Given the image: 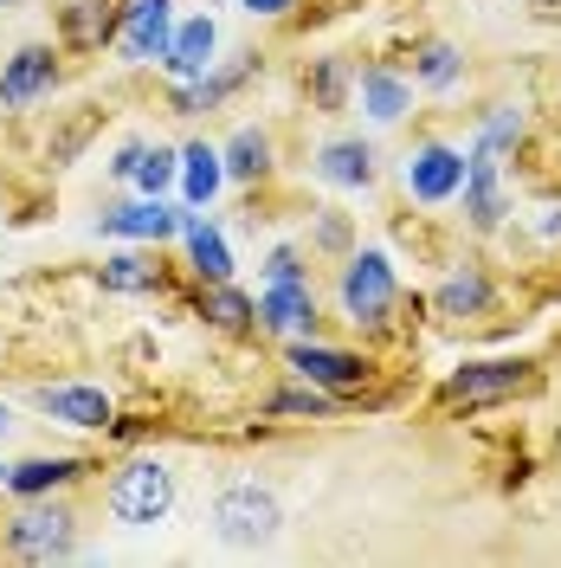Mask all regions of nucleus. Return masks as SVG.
I'll return each mask as SVG.
<instances>
[{
  "label": "nucleus",
  "mask_w": 561,
  "mask_h": 568,
  "mask_svg": "<svg viewBox=\"0 0 561 568\" xmlns=\"http://www.w3.org/2000/svg\"><path fill=\"white\" fill-rule=\"evenodd\" d=\"M104 504H110V517H116L123 530H155V524H169V510H175V471H169L162 459L116 465Z\"/></svg>",
  "instance_id": "f257e3e1"
},
{
  "label": "nucleus",
  "mask_w": 561,
  "mask_h": 568,
  "mask_svg": "<svg viewBox=\"0 0 561 568\" xmlns=\"http://www.w3.org/2000/svg\"><path fill=\"white\" fill-rule=\"evenodd\" d=\"M284 524V504L272 485H258V478H233L226 491L213 497V536L226 542V549H258V542H272Z\"/></svg>",
  "instance_id": "f03ea898"
},
{
  "label": "nucleus",
  "mask_w": 561,
  "mask_h": 568,
  "mask_svg": "<svg viewBox=\"0 0 561 568\" xmlns=\"http://www.w3.org/2000/svg\"><path fill=\"white\" fill-rule=\"evenodd\" d=\"M336 297H343V317L355 329H381L394 317V304H400V272H394V258L381 246L368 252H349V265H343V278H336Z\"/></svg>",
  "instance_id": "7ed1b4c3"
},
{
  "label": "nucleus",
  "mask_w": 561,
  "mask_h": 568,
  "mask_svg": "<svg viewBox=\"0 0 561 568\" xmlns=\"http://www.w3.org/2000/svg\"><path fill=\"white\" fill-rule=\"evenodd\" d=\"M7 556H20V562H65V556H78V517L65 504H52V491L33 497L27 510L7 517Z\"/></svg>",
  "instance_id": "20e7f679"
},
{
  "label": "nucleus",
  "mask_w": 561,
  "mask_h": 568,
  "mask_svg": "<svg viewBox=\"0 0 561 568\" xmlns=\"http://www.w3.org/2000/svg\"><path fill=\"white\" fill-rule=\"evenodd\" d=\"M290 375L297 382H310V388H323V394H355L361 382H368V355H355V349H323L316 336H290Z\"/></svg>",
  "instance_id": "39448f33"
},
{
  "label": "nucleus",
  "mask_w": 561,
  "mask_h": 568,
  "mask_svg": "<svg viewBox=\"0 0 561 568\" xmlns=\"http://www.w3.org/2000/svg\"><path fill=\"white\" fill-rule=\"evenodd\" d=\"M169 39H175V0H123V13H116V45H123L130 65H162Z\"/></svg>",
  "instance_id": "423d86ee"
},
{
  "label": "nucleus",
  "mask_w": 561,
  "mask_h": 568,
  "mask_svg": "<svg viewBox=\"0 0 561 568\" xmlns=\"http://www.w3.org/2000/svg\"><path fill=\"white\" fill-rule=\"evenodd\" d=\"M400 175H407V194H414V201L446 207L458 187H465V149H452V142H420Z\"/></svg>",
  "instance_id": "0eeeda50"
},
{
  "label": "nucleus",
  "mask_w": 561,
  "mask_h": 568,
  "mask_svg": "<svg viewBox=\"0 0 561 568\" xmlns=\"http://www.w3.org/2000/svg\"><path fill=\"white\" fill-rule=\"evenodd\" d=\"M536 375H529V362L517 355H497V362H465L452 382H446V400H465V407H484V400H510V394H523Z\"/></svg>",
  "instance_id": "6e6552de"
},
{
  "label": "nucleus",
  "mask_w": 561,
  "mask_h": 568,
  "mask_svg": "<svg viewBox=\"0 0 561 568\" xmlns=\"http://www.w3.org/2000/svg\"><path fill=\"white\" fill-rule=\"evenodd\" d=\"M33 407L45 414V420L59 426H78V433H104L110 420H116V407H110L104 388H84V382H59V388H39Z\"/></svg>",
  "instance_id": "1a4fd4ad"
},
{
  "label": "nucleus",
  "mask_w": 561,
  "mask_h": 568,
  "mask_svg": "<svg viewBox=\"0 0 561 568\" xmlns=\"http://www.w3.org/2000/svg\"><path fill=\"white\" fill-rule=\"evenodd\" d=\"M52 84H59V52H52V45H20V52L0 65V104L27 110V104H39Z\"/></svg>",
  "instance_id": "9d476101"
},
{
  "label": "nucleus",
  "mask_w": 561,
  "mask_h": 568,
  "mask_svg": "<svg viewBox=\"0 0 561 568\" xmlns=\"http://www.w3.org/2000/svg\"><path fill=\"white\" fill-rule=\"evenodd\" d=\"M465 213H471V226L478 233H491V226H503V213H510V194H503V181H497V155L491 149H465Z\"/></svg>",
  "instance_id": "9b49d317"
},
{
  "label": "nucleus",
  "mask_w": 561,
  "mask_h": 568,
  "mask_svg": "<svg viewBox=\"0 0 561 568\" xmlns=\"http://www.w3.org/2000/svg\"><path fill=\"white\" fill-rule=\"evenodd\" d=\"M110 240H142V246H162V240H175L181 233V207H169L162 194H142V201H130V207H110L104 220Z\"/></svg>",
  "instance_id": "f8f14e48"
},
{
  "label": "nucleus",
  "mask_w": 561,
  "mask_h": 568,
  "mask_svg": "<svg viewBox=\"0 0 561 568\" xmlns=\"http://www.w3.org/2000/svg\"><path fill=\"white\" fill-rule=\"evenodd\" d=\"M110 175L130 181L136 194H169L175 175H181V155L175 149H162V142H123L116 162H110Z\"/></svg>",
  "instance_id": "ddd939ff"
},
{
  "label": "nucleus",
  "mask_w": 561,
  "mask_h": 568,
  "mask_svg": "<svg viewBox=\"0 0 561 568\" xmlns=\"http://www.w3.org/2000/svg\"><path fill=\"white\" fill-rule=\"evenodd\" d=\"M258 329H278V336H316V291L304 278L297 284H265V291H258Z\"/></svg>",
  "instance_id": "4468645a"
},
{
  "label": "nucleus",
  "mask_w": 561,
  "mask_h": 568,
  "mask_svg": "<svg viewBox=\"0 0 561 568\" xmlns=\"http://www.w3.org/2000/svg\"><path fill=\"white\" fill-rule=\"evenodd\" d=\"M213 52H220V27H213L207 13L175 20V39H169V52H162V71H169V78H201V71H213Z\"/></svg>",
  "instance_id": "2eb2a0df"
},
{
  "label": "nucleus",
  "mask_w": 561,
  "mask_h": 568,
  "mask_svg": "<svg viewBox=\"0 0 561 568\" xmlns=\"http://www.w3.org/2000/svg\"><path fill=\"white\" fill-rule=\"evenodd\" d=\"M316 181H329V187H368L375 181V142L361 136H336L316 149Z\"/></svg>",
  "instance_id": "dca6fc26"
},
{
  "label": "nucleus",
  "mask_w": 561,
  "mask_h": 568,
  "mask_svg": "<svg viewBox=\"0 0 561 568\" xmlns=\"http://www.w3.org/2000/svg\"><path fill=\"white\" fill-rule=\"evenodd\" d=\"M181 240H187V265H194V278H201V284L233 278V252H226V233H220V226H207V220H201L194 207L181 213Z\"/></svg>",
  "instance_id": "f3484780"
},
{
  "label": "nucleus",
  "mask_w": 561,
  "mask_h": 568,
  "mask_svg": "<svg viewBox=\"0 0 561 568\" xmlns=\"http://www.w3.org/2000/svg\"><path fill=\"white\" fill-rule=\"evenodd\" d=\"M491 304H497V291H491L484 272H452V278L432 291V311H439V317H452V323L491 317Z\"/></svg>",
  "instance_id": "a211bd4d"
},
{
  "label": "nucleus",
  "mask_w": 561,
  "mask_h": 568,
  "mask_svg": "<svg viewBox=\"0 0 561 568\" xmlns=\"http://www.w3.org/2000/svg\"><path fill=\"white\" fill-rule=\"evenodd\" d=\"M78 478H84V459H71V453H59V459H20V465H7V491H13V497L65 491V485H78Z\"/></svg>",
  "instance_id": "6ab92c4d"
},
{
  "label": "nucleus",
  "mask_w": 561,
  "mask_h": 568,
  "mask_svg": "<svg viewBox=\"0 0 561 568\" xmlns=\"http://www.w3.org/2000/svg\"><path fill=\"white\" fill-rule=\"evenodd\" d=\"M239 78H246V71H201V78H175L169 110H175V116H207V110H220L233 91H239Z\"/></svg>",
  "instance_id": "aec40b11"
},
{
  "label": "nucleus",
  "mask_w": 561,
  "mask_h": 568,
  "mask_svg": "<svg viewBox=\"0 0 561 568\" xmlns=\"http://www.w3.org/2000/svg\"><path fill=\"white\" fill-rule=\"evenodd\" d=\"M355 91H361V110H368L375 123H394V116H407V104H414V84L387 65H368L355 78Z\"/></svg>",
  "instance_id": "412c9836"
},
{
  "label": "nucleus",
  "mask_w": 561,
  "mask_h": 568,
  "mask_svg": "<svg viewBox=\"0 0 561 568\" xmlns=\"http://www.w3.org/2000/svg\"><path fill=\"white\" fill-rule=\"evenodd\" d=\"M220 187H226V162H220V149L187 142V149H181V201H187V207H207Z\"/></svg>",
  "instance_id": "4be33fe9"
},
{
  "label": "nucleus",
  "mask_w": 561,
  "mask_h": 568,
  "mask_svg": "<svg viewBox=\"0 0 561 568\" xmlns=\"http://www.w3.org/2000/svg\"><path fill=\"white\" fill-rule=\"evenodd\" d=\"M220 162H226V181H265L272 175V136L265 130H239L220 149Z\"/></svg>",
  "instance_id": "5701e85b"
},
{
  "label": "nucleus",
  "mask_w": 561,
  "mask_h": 568,
  "mask_svg": "<svg viewBox=\"0 0 561 568\" xmlns=\"http://www.w3.org/2000/svg\"><path fill=\"white\" fill-rule=\"evenodd\" d=\"M220 329H252L258 323V297H246V291H233V278H220L207 291V304H201Z\"/></svg>",
  "instance_id": "b1692460"
},
{
  "label": "nucleus",
  "mask_w": 561,
  "mask_h": 568,
  "mask_svg": "<svg viewBox=\"0 0 561 568\" xmlns=\"http://www.w3.org/2000/svg\"><path fill=\"white\" fill-rule=\"evenodd\" d=\"M65 33L71 45H110L116 39V13H104V0H78L65 13Z\"/></svg>",
  "instance_id": "393cba45"
},
{
  "label": "nucleus",
  "mask_w": 561,
  "mask_h": 568,
  "mask_svg": "<svg viewBox=\"0 0 561 568\" xmlns=\"http://www.w3.org/2000/svg\"><path fill=\"white\" fill-rule=\"evenodd\" d=\"M458 71H465V59H458V45H446V39H432V45H420V65H414V78H420L426 91H452Z\"/></svg>",
  "instance_id": "a878e982"
},
{
  "label": "nucleus",
  "mask_w": 561,
  "mask_h": 568,
  "mask_svg": "<svg viewBox=\"0 0 561 568\" xmlns=\"http://www.w3.org/2000/svg\"><path fill=\"white\" fill-rule=\"evenodd\" d=\"M349 84H355V71L343 65V59H316L310 65V104L316 110H343Z\"/></svg>",
  "instance_id": "bb28decb"
},
{
  "label": "nucleus",
  "mask_w": 561,
  "mask_h": 568,
  "mask_svg": "<svg viewBox=\"0 0 561 568\" xmlns=\"http://www.w3.org/2000/svg\"><path fill=\"white\" fill-rule=\"evenodd\" d=\"M98 123H104V110H98V104H84V110H78V123H65L59 136L45 142V162H52V169H65L71 155H78V149L91 142V130H98Z\"/></svg>",
  "instance_id": "cd10ccee"
},
{
  "label": "nucleus",
  "mask_w": 561,
  "mask_h": 568,
  "mask_svg": "<svg viewBox=\"0 0 561 568\" xmlns=\"http://www.w3.org/2000/svg\"><path fill=\"white\" fill-rule=\"evenodd\" d=\"M523 142V110L497 104L491 116H484V130H478V149H491V155H503V149H517Z\"/></svg>",
  "instance_id": "c85d7f7f"
},
{
  "label": "nucleus",
  "mask_w": 561,
  "mask_h": 568,
  "mask_svg": "<svg viewBox=\"0 0 561 568\" xmlns=\"http://www.w3.org/2000/svg\"><path fill=\"white\" fill-rule=\"evenodd\" d=\"M155 284V272L142 265L136 252H116V258H104V291H149Z\"/></svg>",
  "instance_id": "c756f323"
},
{
  "label": "nucleus",
  "mask_w": 561,
  "mask_h": 568,
  "mask_svg": "<svg viewBox=\"0 0 561 568\" xmlns=\"http://www.w3.org/2000/svg\"><path fill=\"white\" fill-rule=\"evenodd\" d=\"M329 407H336V400H329L323 388H310V394L297 388V394H278V400H272V414H310V420L316 414H329Z\"/></svg>",
  "instance_id": "7c9ffc66"
},
{
  "label": "nucleus",
  "mask_w": 561,
  "mask_h": 568,
  "mask_svg": "<svg viewBox=\"0 0 561 568\" xmlns=\"http://www.w3.org/2000/svg\"><path fill=\"white\" fill-rule=\"evenodd\" d=\"M316 246H323V252H343V246H349V220H343L336 207H323V220H316Z\"/></svg>",
  "instance_id": "2f4dec72"
},
{
  "label": "nucleus",
  "mask_w": 561,
  "mask_h": 568,
  "mask_svg": "<svg viewBox=\"0 0 561 568\" xmlns=\"http://www.w3.org/2000/svg\"><path fill=\"white\" fill-rule=\"evenodd\" d=\"M297 278H304V258H297L290 246H278L272 258H265V284H297Z\"/></svg>",
  "instance_id": "473e14b6"
},
{
  "label": "nucleus",
  "mask_w": 561,
  "mask_h": 568,
  "mask_svg": "<svg viewBox=\"0 0 561 568\" xmlns=\"http://www.w3.org/2000/svg\"><path fill=\"white\" fill-rule=\"evenodd\" d=\"M239 7H246V13H265V20H278V13L297 7V0H239Z\"/></svg>",
  "instance_id": "72a5a7b5"
},
{
  "label": "nucleus",
  "mask_w": 561,
  "mask_h": 568,
  "mask_svg": "<svg viewBox=\"0 0 561 568\" xmlns=\"http://www.w3.org/2000/svg\"><path fill=\"white\" fill-rule=\"evenodd\" d=\"M7 426H13V420H7V407H0V439H7Z\"/></svg>",
  "instance_id": "f704fd0d"
},
{
  "label": "nucleus",
  "mask_w": 561,
  "mask_h": 568,
  "mask_svg": "<svg viewBox=\"0 0 561 568\" xmlns=\"http://www.w3.org/2000/svg\"><path fill=\"white\" fill-rule=\"evenodd\" d=\"M0 491H7V465H0Z\"/></svg>",
  "instance_id": "c9c22d12"
},
{
  "label": "nucleus",
  "mask_w": 561,
  "mask_h": 568,
  "mask_svg": "<svg viewBox=\"0 0 561 568\" xmlns=\"http://www.w3.org/2000/svg\"><path fill=\"white\" fill-rule=\"evenodd\" d=\"M0 7H20V0H0Z\"/></svg>",
  "instance_id": "e433bc0d"
}]
</instances>
